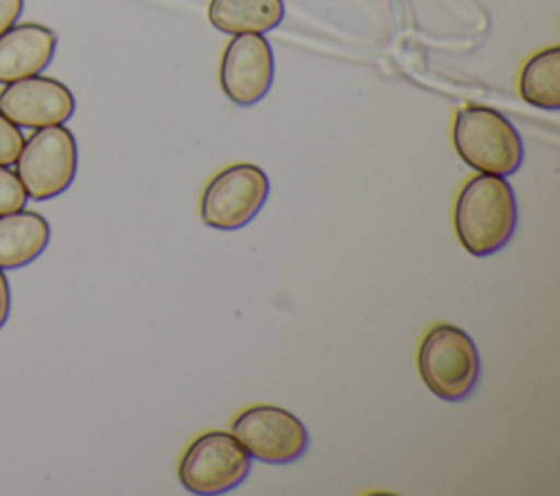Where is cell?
<instances>
[{
    "mask_svg": "<svg viewBox=\"0 0 560 496\" xmlns=\"http://www.w3.org/2000/svg\"><path fill=\"white\" fill-rule=\"evenodd\" d=\"M516 219L514 190L501 175L481 173L468 179L455 203L457 238L477 258L503 249L516 229Z\"/></svg>",
    "mask_w": 560,
    "mask_h": 496,
    "instance_id": "cell-1",
    "label": "cell"
},
{
    "mask_svg": "<svg viewBox=\"0 0 560 496\" xmlns=\"http://www.w3.org/2000/svg\"><path fill=\"white\" fill-rule=\"evenodd\" d=\"M453 144L462 162L486 175H512L523 164V140L497 109L466 105L453 122Z\"/></svg>",
    "mask_w": 560,
    "mask_h": 496,
    "instance_id": "cell-2",
    "label": "cell"
},
{
    "mask_svg": "<svg viewBox=\"0 0 560 496\" xmlns=\"http://www.w3.org/2000/svg\"><path fill=\"white\" fill-rule=\"evenodd\" d=\"M418 369L433 395L459 402L475 389L481 363L468 332L453 323H438L420 343Z\"/></svg>",
    "mask_w": 560,
    "mask_h": 496,
    "instance_id": "cell-3",
    "label": "cell"
},
{
    "mask_svg": "<svg viewBox=\"0 0 560 496\" xmlns=\"http://www.w3.org/2000/svg\"><path fill=\"white\" fill-rule=\"evenodd\" d=\"M77 140L63 125L35 129L15 160V175L33 201L52 199L70 188L77 175Z\"/></svg>",
    "mask_w": 560,
    "mask_h": 496,
    "instance_id": "cell-4",
    "label": "cell"
},
{
    "mask_svg": "<svg viewBox=\"0 0 560 496\" xmlns=\"http://www.w3.org/2000/svg\"><path fill=\"white\" fill-rule=\"evenodd\" d=\"M252 468L249 452L225 430L199 435L184 452L177 476L186 492L210 496L234 489L245 481Z\"/></svg>",
    "mask_w": 560,
    "mask_h": 496,
    "instance_id": "cell-5",
    "label": "cell"
},
{
    "mask_svg": "<svg viewBox=\"0 0 560 496\" xmlns=\"http://www.w3.org/2000/svg\"><path fill=\"white\" fill-rule=\"evenodd\" d=\"M269 197L267 173L256 164H232L219 170L201 194L199 214L208 227L232 232L245 227Z\"/></svg>",
    "mask_w": 560,
    "mask_h": 496,
    "instance_id": "cell-6",
    "label": "cell"
},
{
    "mask_svg": "<svg viewBox=\"0 0 560 496\" xmlns=\"http://www.w3.org/2000/svg\"><path fill=\"white\" fill-rule=\"evenodd\" d=\"M232 435L249 457L282 465L300 459L308 448V430L291 411L276 404L245 409L232 424Z\"/></svg>",
    "mask_w": 560,
    "mask_h": 496,
    "instance_id": "cell-7",
    "label": "cell"
},
{
    "mask_svg": "<svg viewBox=\"0 0 560 496\" xmlns=\"http://www.w3.org/2000/svg\"><path fill=\"white\" fill-rule=\"evenodd\" d=\"M223 94L241 107L262 101L273 83V50L262 33H241L225 46L219 68Z\"/></svg>",
    "mask_w": 560,
    "mask_h": 496,
    "instance_id": "cell-8",
    "label": "cell"
},
{
    "mask_svg": "<svg viewBox=\"0 0 560 496\" xmlns=\"http://www.w3.org/2000/svg\"><path fill=\"white\" fill-rule=\"evenodd\" d=\"M0 111L26 129L63 125L74 114V96L66 83L33 74L0 90Z\"/></svg>",
    "mask_w": 560,
    "mask_h": 496,
    "instance_id": "cell-9",
    "label": "cell"
},
{
    "mask_svg": "<svg viewBox=\"0 0 560 496\" xmlns=\"http://www.w3.org/2000/svg\"><path fill=\"white\" fill-rule=\"evenodd\" d=\"M55 48V31L37 22H15L0 35V83L39 74L52 61Z\"/></svg>",
    "mask_w": 560,
    "mask_h": 496,
    "instance_id": "cell-10",
    "label": "cell"
},
{
    "mask_svg": "<svg viewBox=\"0 0 560 496\" xmlns=\"http://www.w3.org/2000/svg\"><path fill=\"white\" fill-rule=\"evenodd\" d=\"M50 240L48 221L35 210L0 214V269H20L44 253Z\"/></svg>",
    "mask_w": 560,
    "mask_h": 496,
    "instance_id": "cell-11",
    "label": "cell"
},
{
    "mask_svg": "<svg viewBox=\"0 0 560 496\" xmlns=\"http://www.w3.org/2000/svg\"><path fill=\"white\" fill-rule=\"evenodd\" d=\"M284 17L282 0H210V24L228 35L267 33Z\"/></svg>",
    "mask_w": 560,
    "mask_h": 496,
    "instance_id": "cell-12",
    "label": "cell"
},
{
    "mask_svg": "<svg viewBox=\"0 0 560 496\" xmlns=\"http://www.w3.org/2000/svg\"><path fill=\"white\" fill-rule=\"evenodd\" d=\"M518 92L523 101L540 109L560 107V48L551 46L529 57L521 70Z\"/></svg>",
    "mask_w": 560,
    "mask_h": 496,
    "instance_id": "cell-13",
    "label": "cell"
},
{
    "mask_svg": "<svg viewBox=\"0 0 560 496\" xmlns=\"http://www.w3.org/2000/svg\"><path fill=\"white\" fill-rule=\"evenodd\" d=\"M26 192L13 170L0 164V214L22 210L26 205Z\"/></svg>",
    "mask_w": 560,
    "mask_h": 496,
    "instance_id": "cell-14",
    "label": "cell"
},
{
    "mask_svg": "<svg viewBox=\"0 0 560 496\" xmlns=\"http://www.w3.org/2000/svg\"><path fill=\"white\" fill-rule=\"evenodd\" d=\"M24 144V135L18 125H13L2 111H0V164L11 166L15 164L20 151Z\"/></svg>",
    "mask_w": 560,
    "mask_h": 496,
    "instance_id": "cell-15",
    "label": "cell"
},
{
    "mask_svg": "<svg viewBox=\"0 0 560 496\" xmlns=\"http://www.w3.org/2000/svg\"><path fill=\"white\" fill-rule=\"evenodd\" d=\"M24 0H0V35L9 31L22 15Z\"/></svg>",
    "mask_w": 560,
    "mask_h": 496,
    "instance_id": "cell-16",
    "label": "cell"
},
{
    "mask_svg": "<svg viewBox=\"0 0 560 496\" xmlns=\"http://www.w3.org/2000/svg\"><path fill=\"white\" fill-rule=\"evenodd\" d=\"M9 310H11V286L7 275L0 269V328L7 323Z\"/></svg>",
    "mask_w": 560,
    "mask_h": 496,
    "instance_id": "cell-17",
    "label": "cell"
}]
</instances>
